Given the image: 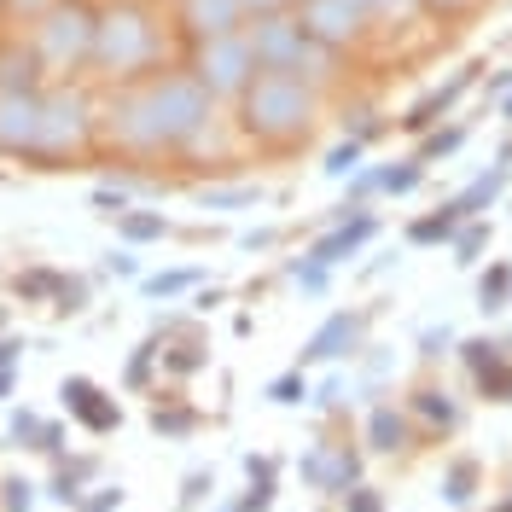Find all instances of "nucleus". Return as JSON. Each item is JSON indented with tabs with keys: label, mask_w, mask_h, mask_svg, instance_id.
I'll return each instance as SVG.
<instances>
[{
	"label": "nucleus",
	"mask_w": 512,
	"mask_h": 512,
	"mask_svg": "<svg viewBox=\"0 0 512 512\" xmlns=\"http://www.w3.org/2000/svg\"><path fill=\"white\" fill-rule=\"evenodd\" d=\"M204 128H210V94L192 70L158 76L146 88H123L111 99V140L123 152H140V158L192 146Z\"/></svg>",
	"instance_id": "f257e3e1"
},
{
	"label": "nucleus",
	"mask_w": 512,
	"mask_h": 512,
	"mask_svg": "<svg viewBox=\"0 0 512 512\" xmlns=\"http://www.w3.org/2000/svg\"><path fill=\"white\" fill-rule=\"evenodd\" d=\"M315 105V82H303L291 70H256L239 94V128L251 140L286 146V140H303L315 128Z\"/></svg>",
	"instance_id": "f03ea898"
},
{
	"label": "nucleus",
	"mask_w": 512,
	"mask_h": 512,
	"mask_svg": "<svg viewBox=\"0 0 512 512\" xmlns=\"http://www.w3.org/2000/svg\"><path fill=\"white\" fill-rule=\"evenodd\" d=\"M152 59H158V24L146 18V6L117 0V6H105L94 18V53H88V64L105 82H134Z\"/></svg>",
	"instance_id": "7ed1b4c3"
},
{
	"label": "nucleus",
	"mask_w": 512,
	"mask_h": 512,
	"mask_svg": "<svg viewBox=\"0 0 512 512\" xmlns=\"http://www.w3.org/2000/svg\"><path fill=\"white\" fill-rule=\"evenodd\" d=\"M94 18L82 0H53L41 18H35V59L47 76H64V70H82L88 53H94Z\"/></svg>",
	"instance_id": "20e7f679"
},
{
	"label": "nucleus",
	"mask_w": 512,
	"mask_h": 512,
	"mask_svg": "<svg viewBox=\"0 0 512 512\" xmlns=\"http://www.w3.org/2000/svg\"><path fill=\"white\" fill-rule=\"evenodd\" d=\"M245 41H251V53H256V70H291V76H303V82L326 76V53H332V47L309 41L303 24L286 18V12H262L251 30H245Z\"/></svg>",
	"instance_id": "39448f33"
},
{
	"label": "nucleus",
	"mask_w": 512,
	"mask_h": 512,
	"mask_svg": "<svg viewBox=\"0 0 512 512\" xmlns=\"http://www.w3.org/2000/svg\"><path fill=\"white\" fill-rule=\"evenodd\" d=\"M94 134V111L76 88L41 94V123H35V158H76Z\"/></svg>",
	"instance_id": "423d86ee"
},
{
	"label": "nucleus",
	"mask_w": 512,
	"mask_h": 512,
	"mask_svg": "<svg viewBox=\"0 0 512 512\" xmlns=\"http://www.w3.org/2000/svg\"><path fill=\"white\" fill-rule=\"evenodd\" d=\"M192 76L204 82V94H210V99H227V94L239 99V94H245V82L256 76V53H251V41H245V30L210 35V41L198 47Z\"/></svg>",
	"instance_id": "0eeeda50"
},
{
	"label": "nucleus",
	"mask_w": 512,
	"mask_h": 512,
	"mask_svg": "<svg viewBox=\"0 0 512 512\" xmlns=\"http://www.w3.org/2000/svg\"><path fill=\"white\" fill-rule=\"evenodd\" d=\"M35 123H41V94L35 88H0V152L35 158Z\"/></svg>",
	"instance_id": "6e6552de"
},
{
	"label": "nucleus",
	"mask_w": 512,
	"mask_h": 512,
	"mask_svg": "<svg viewBox=\"0 0 512 512\" xmlns=\"http://www.w3.org/2000/svg\"><path fill=\"white\" fill-rule=\"evenodd\" d=\"M303 35L309 41H320V47H350L355 35H361V12H355L350 0H303Z\"/></svg>",
	"instance_id": "1a4fd4ad"
},
{
	"label": "nucleus",
	"mask_w": 512,
	"mask_h": 512,
	"mask_svg": "<svg viewBox=\"0 0 512 512\" xmlns=\"http://www.w3.org/2000/svg\"><path fill=\"white\" fill-rule=\"evenodd\" d=\"M64 396V414L76 419V425H88L94 437H105V431H117L123 425V408H117V396H105L94 379H64L59 384Z\"/></svg>",
	"instance_id": "9d476101"
},
{
	"label": "nucleus",
	"mask_w": 512,
	"mask_h": 512,
	"mask_svg": "<svg viewBox=\"0 0 512 512\" xmlns=\"http://www.w3.org/2000/svg\"><path fill=\"white\" fill-rule=\"evenodd\" d=\"M303 483L309 489H320V495H344V489H355L361 483V460H355L350 448H332V443H320L303 454Z\"/></svg>",
	"instance_id": "9b49d317"
},
{
	"label": "nucleus",
	"mask_w": 512,
	"mask_h": 512,
	"mask_svg": "<svg viewBox=\"0 0 512 512\" xmlns=\"http://www.w3.org/2000/svg\"><path fill=\"white\" fill-rule=\"evenodd\" d=\"M373 233H379V216H373V210H355V216H350V210H338V227H332L326 239H315V245H309V262H320V268H338V262H344V256H355L367 239H373Z\"/></svg>",
	"instance_id": "f8f14e48"
},
{
	"label": "nucleus",
	"mask_w": 512,
	"mask_h": 512,
	"mask_svg": "<svg viewBox=\"0 0 512 512\" xmlns=\"http://www.w3.org/2000/svg\"><path fill=\"white\" fill-rule=\"evenodd\" d=\"M472 82H478V64H466V70H454V76H448L443 88H431V94L419 99V105H408V117H402V128H408V134H425V128H437V123L448 117V111L460 105V94H466Z\"/></svg>",
	"instance_id": "ddd939ff"
},
{
	"label": "nucleus",
	"mask_w": 512,
	"mask_h": 512,
	"mask_svg": "<svg viewBox=\"0 0 512 512\" xmlns=\"http://www.w3.org/2000/svg\"><path fill=\"white\" fill-rule=\"evenodd\" d=\"M181 24H187L198 41L233 35V30H245V0H181Z\"/></svg>",
	"instance_id": "4468645a"
},
{
	"label": "nucleus",
	"mask_w": 512,
	"mask_h": 512,
	"mask_svg": "<svg viewBox=\"0 0 512 512\" xmlns=\"http://www.w3.org/2000/svg\"><path fill=\"white\" fill-rule=\"evenodd\" d=\"M355 344H361V315H332L315 338L303 344V361H344V355H355ZM303 361H297V367H303Z\"/></svg>",
	"instance_id": "2eb2a0df"
},
{
	"label": "nucleus",
	"mask_w": 512,
	"mask_h": 512,
	"mask_svg": "<svg viewBox=\"0 0 512 512\" xmlns=\"http://www.w3.org/2000/svg\"><path fill=\"white\" fill-rule=\"evenodd\" d=\"M507 175H512V146H507V152H501V163H495L489 175H478L472 187H466V192H460V198H454V210H460V216L472 222L478 210H489V204L501 198V187H507Z\"/></svg>",
	"instance_id": "dca6fc26"
},
{
	"label": "nucleus",
	"mask_w": 512,
	"mask_h": 512,
	"mask_svg": "<svg viewBox=\"0 0 512 512\" xmlns=\"http://www.w3.org/2000/svg\"><path fill=\"white\" fill-rule=\"evenodd\" d=\"M460 222H466V216H460V210H454V198H448L443 210H431V216H419V222L408 227V245H448Z\"/></svg>",
	"instance_id": "f3484780"
},
{
	"label": "nucleus",
	"mask_w": 512,
	"mask_h": 512,
	"mask_svg": "<svg viewBox=\"0 0 512 512\" xmlns=\"http://www.w3.org/2000/svg\"><path fill=\"white\" fill-rule=\"evenodd\" d=\"M367 443L379 448V454L408 448V419L396 414V408H373V414H367Z\"/></svg>",
	"instance_id": "a211bd4d"
},
{
	"label": "nucleus",
	"mask_w": 512,
	"mask_h": 512,
	"mask_svg": "<svg viewBox=\"0 0 512 512\" xmlns=\"http://www.w3.org/2000/svg\"><path fill=\"white\" fill-rule=\"evenodd\" d=\"M117 233H123L128 245H152V239L169 233V216H163V210H123V216H117Z\"/></svg>",
	"instance_id": "6ab92c4d"
},
{
	"label": "nucleus",
	"mask_w": 512,
	"mask_h": 512,
	"mask_svg": "<svg viewBox=\"0 0 512 512\" xmlns=\"http://www.w3.org/2000/svg\"><path fill=\"white\" fill-rule=\"evenodd\" d=\"M35 76H41V59L24 53V47H6L0 53V88H35Z\"/></svg>",
	"instance_id": "aec40b11"
},
{
	"label": "nucleus",
	"mask_w": 512,
	"mask_h": 512,
	"mask_svg": "<svg viewBox=\"0 0 512 512\" xmlns=\"http://www.w3.org/2000/svg\"><path fill=\"white\" fill-rule=\"evenodd\" d=\"M94 472H99L94 460H76V466H59V478H53V489H47V495H53L59 507H76V501H82V483L94 478Z\"/></svg>",
	"instance_id": "412c9836"
},
{
	"label": "nucleus",
	"mask_w": 512,
	"mask_h": 512,
	"mask_svg": "<svg viewBox=\"0 0 512 512\" xmlns=\"http://www.w3.org/2000/svg\"><path fill=\"white\" fill-rule=\"evenodd\" d=\"M198 280H204L198 268H169V274H146V280H140V291H146V297H163V303H169V297L192 291Z\"/></svg>",
	"instance_id": "4be33fe9"
},
{
	"label": "nucleus",
	"mask_w": 512,
	"mask_h": 512,
	"mask_svg": "<svg viewBox=\"0 0 512 512\" xmlns=\"http://www.w3.org/2000/svg\"><path fill=\"white\" fill-rule=\"evenodd\" d=\"M472 489H478V460H454L443 478V501L448 507H466L472 501Z\"/></svg>",
	"instance_id": "5701e85b"
},
{
	"label": "nucleus",
	"mask_w": 512,
	"mask_h": 512,
	"mask_svg": "<svg viewBox=\"0 0 512 512\" xmlns=\"http://www.w3.org/2000/svg\"><path fill=\"white\" fill-rule=\"evenodd\" d=\"M448 245H454V262H460V268H472V262L483 256V245H489V227L483 222H460Z\"/></svg>",
	"instance_id": "b1692460"
},
{
	"label": "nucleus",
	"mask_w": 512,
	"mask_h": 512,
	"mask_svg": "<svg viewBox=\"0 0 512 512\" xmlns=\"http://www.w3.org/2000/svg\"><path fill=\"white\" fill-rule=\"evenodd\" d=\"M198 204L204 210H245V204H262V187H204Z\"/></svg>",
	"instance_id": "393cba45"
},
{
	"label": "nucleus",
	"mask_w": 512,
	"mask_h": 512,
	"mask_svg": "<svg viewBox=\"0 0 512 512\" xmlns=\"http://www.w3.org/2000/svg\"><path fill=\"white\" fill-rule=\"evenodd\" d=\"M472 379H478V390L489 396V402H512V361H507V355H501V361H489V367H478Z\"/></svg>",
	"instance_id": "a878e982"
},
{
	"label": "nucleus",
	"mask_w": 512,
	"mask_h": 512,
	"mask_svg": "<svg viewBox=\"0 0 512 512\" xmlns=\"http://www.w3.org/2000/svg\"><path fill=\"white\" fill-rule=\"evenodd\" d=\"M361 158H367V140H344V146H332V152H326V163H320V169H326L332 181H344V175H355V169H361Z\"/></svg>",
	"instance_id": "bb28decb"
},
{
	"label": "nucleus",
	"mask_w": 512,
	"mask_h": 512,
	"mask_svg": "<svg viewBox=\"0 0 512 512\" xmlns=\"http://www.w3.org/2000/svg\"><path fill=\"white\" fill-rule=\"evenodd\" d=\"M507 297H512V268L507 262H495V268L483 274V286H478V303L483 309H507Z\"/></svg>",
	"instance_id": "cd10ccee"
},
{
	"label": "nucleus",
	"mask_w": 512,
	"mask_h": 512,
	"mask_svg": "<svg viewBox=\"0 0 512 512\" xmlns=\"http://www.w3.org/2000/svg\"><path fill=\"white\" fill-rule=\"evenodd\" d=\"M268 402H280V408L309 402V379H303V367H291V373H280V379L268 384Z\"/></svg>",
	"instance_id": "c85d7f7f"
},
{
	"label": "nucleus",
	"mask_w": 512,
	"mask_h": 512,
	"mask_svg": "<svg viewBox=\"0 0 512 512\" xmlns=\"http://www.w3.org/2000/svg\"><path fill=\"white\" fill-rule=\"evenodd\" d=\"M425 181V163H396V169H379V192H414Z\"/></svg>",
	"instance_id": "c756f323"
},
{
	"label": "nucleus",
	"mask_w": 512,
	"mask_h": 512,
	"mask_svg": "<svg viewBox=\"0 0 512 512\" xmlns=\"http://www.w3.org/2000/svg\"><path fill=\"white\" fill-rule=\"evenodd\" d=\"M192 425H198L192 408H158V414H152V431H158V437H192Z\"/></svg>",
	"instance_id": "7c9ffc66"
},
{
	"label": "nucleus",
	"mask_w": 512,
	"mask_h": 512,
	"mask_svg": "<svg viewBox=\"0 0 512 512\" xmlns=\"http://www.w3.org/2000/svg\"><path fill=\"white\" fill-rule=\"evenodd\" d=\"M414 414H425L431 425H454V402L443 390H414Z\"/></svg>",
	"instance_id": "2f4dec72"
},
{
	"label": "nucleus",
	"mask_w": 512,
	"mask_h": 512,
	"mask_svg": "<svg viewBox=\"0 0 512 512\" xmlns=\"http://www.w3.org/2000/svg\"><path fill=\"white\" fill-rule=\"evenodd\" d=\"M460 140H466V128H437V134H425V146H419V163H431V158H448V152H460Z\"/></svg>",
	"instance_id": "473e14b6"
},
{
	"label": "nucleus",
	"mask_w": 512,
	"mask_h": 512,
	"mask_svg": "<svg viewBox=\"0 0 512 512\" xmlns=\"http://www.w3.org/2000/svg\"><path fill=\"white\" fill-rule=\"evenodd\" d=\"M379 192V169H355L350 175V198L338 204V210H367V198Z\"/></svg>",
	"instance_id": "72a5a7b5"
},
{
	"label": "nucleus",
	"mask_w": 512,
	"mask_h": 512,
	"mask_svg": "<svg viewBox=\"0 0 512 512\" xmlns=\"http://www.w3.org/2000/svg\"><path fill=\"white\" fill-rule=\"evenodd\" d=\"M0 507L6 512H30L35 507V483L30 478H6L0 483Z\"/></svg>",
	"instance_id": "f704fd0d"
},
{
	"label": "nucleus",
	"mask_w": 512,
	"mask_h": 512,
	"mask_svg": "<svg viewBox=\"0 0 512 512\" xmlns=\"http://www.w3.org/2000/svg\"><path fill=\"white\" fill-rule=\"evenodd\" d=\"M152 361H158V344H140V350L128 355V373H123L128 390H140V384L152 379Z\"/></svg>",
	"instance_id": "c9c22d12"
},
{
	"label": "nucleus",
	"mask_w": 512,
	"mask_h": 512,
	"mask_svg": "<svg viewBox=\"0 0 512 512\" xmlns=\"http://www.w3.org/2000/svg\"><path fill=\"white\" fill-rule=\"evenodd\" d=\"M59 280H64V274L35 268V274H24V280H18V297H24V303H35V297H53V291H59Z\"/></svg>",
	"instance_id": "e433bc0d"
},
{
	"label": "nucleus",
	"mask_w": 512,
	"mask_h": 512,
	"mask_svg": "<svg viewBox=\"0 0 512 512\" xmlns=\"http://www.w3.org/2000/svg\"><path fill=\"white\" fill-rule=\"evenodd\" d=\"M158 355H163V350H158ZM163 361H169V373H198V367L210 361V350H204V344H181V350H169Z\"/></svg>",
	"instance_id": "4c0bfd02"
},
{
	"label": "nucleus",
	"mask_w": 512,
	"mask_h": 512,
	"mask_svg": "<svg viewBox=\"0 0 512 512\" xmlns=\"http://www.w3.org/2000/svg\"><path fill=\"white\" fill-rule=\"evenodd\" d=\"M41 425H47L41 414H30V408H18V414H12V437H18L24 448H41Z\"/></svg>",
	"instance_id": "58836bf2"
},
{
	"label": "nucleus",
	"mask_w": 512,
	"mask_h": 512,
	"mask_svg": "<svg viewBox=\"0 0 512 512\" xmlns=\"http://www.w3.org/2000/svg\"><path fill=\"white\" fill-rule=\"evenodd\" d=\"M53 297H59L64 315H82V309H88V280H59V291H53Z\"/></svg>",
	"instance_id": "ea45409f"
},
{
	"label": "nucleus",
	"mask_w": 512,
	"mask_h": 512,
	"mask_svg": "<svg viewBox=\"0 0 512 512\" xmlns=\"http://www.w3.org/2000/svg\"><path fill=\"white\" fill-rule=\"evenodd\" d=\"M210 489H216V472H204V466H198V472H187V483H181V501H187V507H198Z\"/></svg>",
	"instance_id": "a19ab883"
},
{
	"label": "nucleus",
	"mask_w": 512,
	"mask_h": 512,
	"mask_svg": "<svg viewBox=\"0 0 512 512\" xmlns=\"http://www.w3.org/2000/svg\"><path fill=\"white\" fill-rule=\"evenodd\" d=\"M291 274H297V286L303 291H326V268H320V262H309V256H303V262H291Z\"/></svg>",
	"instance_id": "79ce46f5"
},
{
	"label": "nucleus",
	"mask_w": 512,
	"mask_h": 512,
	"mask_svg": "<svg viewBox=\"0 0 512 512\" xmlns=\"http://www.w3.org/2000/svg\"><path fill=\"white\" fill-rule=\"evenodd\" d=\"M82 512H117L123 507V489H99V495H88V501H76Z\"/></svg>",
	"instance_id": "37998d69"
},
{
	"label": "nucleus",
	"mask_w": 512,
	"mask_h": 512,
	"mask_svg": "<svg viewBox=\"0 0 512 512\" xmlns=\"http://www.w3.org/2000/svg\"><path fill=\"white\" fill-rule=\"evenodd\" d=\"M94 204L105 210V216H123V210H128V192H123V187H99Z\"/></svg>",
	"instance_id": "c03bdc74"
},
{
	"label": "nucleus",
	"mask_w": 512,
	"mask_h": 512,
	"mask_svg": "<svg viewBox=\"0 0 512 512\" xmlns=\"http://www.w3.org/2000/svg\"><path fill=\"white\" fill-rule=\"evenodd\" d=\"M344 501H350V512H384V501L373 495V489H361V483H355V489H344Z\"/></svg>",
	"instance_id": "a18cd8bd"
},
{
	"label": "nucleus",
	"mask_w": 512,
	"mask_h": 512,
	"mask_svg": "<svg viewBox=\"0 0 512 512\" xmlns=\"http://www.w3.org/2000/svg\"><path fill=\"white\" fill-rule=\"evenodd\" d=\"M448 344H454V332H448V326H443V332H437V326H431V332H419V355H443Z\"/></svg>",
	"instance_id": "49530a36"
},
{
	"label": "nucleus",
	"mask_w": 512,
	"mask_h": 512,
	"mask_svg": "<svg viewBox=\"0 0 512 512\" xmlns=\"http://www.w3.org/2000/svg\"><path fill=\"white\" fill-rule=\"evenodd\" d=\"M105 262H111V274H117V280H140V262H134V251H111Z\"/></svg>",
	"instance_id": "de8ad7c7"
},
{
	"label": "nucleus",
	"mask_w": 512,
	"mask_h": 512,
	"mask_svg": "<svg viewBox=\"0 0 512 512\" xmlns=\"http://www.w3.org/2000/svg\"><path fill=\"white\" fill-rule=\"evenodd\" d=\"M41 448H47V454H64V425H59V419H47V425H41Z\"/></svg>",
	"instance_id": "09e8293b"
},
{
	"label": "nucleus",
	"mask_w": 512,
	"mask_h": 512,
	"mask_svg": "<svg viewBox=\"0 0 512 512\" xmlns=\"http://www.w3.org/2000/svg\"><path fill=\"white\" fill-rule=\"evenodd\" d=\"M6 6H12V12H18V18H41V12H47V6H53V0H6Z\"/></svg>",
	"instance_id": "8fccbe9b"
},
{
	"label": "nucleus",
	"mask_w": 512,
	"mask_h": 512,
	"mask_svg": "<svg viewBox=\"0 0 512 512\" xmlns=\"http://www.w3.org/2000/svg\"><path fill=\"white\" fill-rule=\"evenodd\" d=\"M274 239H280V233H274V227H262V233H245V239H239V245H245V251H268V245H274Z\"/></svg>",
	"instance_id": "3c124183"
},
{
	"label": "nucleus",
	"mask_w": 512,
	"mask_h": 512,
	"mask_svg": "<svg viewBox=\"0 0 512 512\" xmlns=\"http://www.w3.org/2000/svg\"><path fill=\"white\" fill-rule=\"evenodd\" d=\"M280 6H286V0H245V18H251V12L256 18H262V12H280Z\"/></svg>",
	"instance_id": "603ef678"
},
{
	"label": "nucleus",
	"mask_w": 512,
	"mask_h": 512,
	"mask_svg": "<svg viewBox=\"0 0 512 512\" xmlns=\"http://www.w3.org/2000/svg\"><path fill=\"white\" fill-rule=\"evenodd\" d=\"M18 350H24L18 338H0V367H12V361H18Z\"/></svg>",
	"instance_id": "864d4df0"
},
{
	"label": "nucleus",
	"mask_w": 512,
	"mask_h": 512,
	"mask_svg": "<svg viewBox=\"0 0 512 512\" xmlns=\"http://www.w3.org/2000/svg\"><path fill=\"white\" fill-rule=\"evenodd\" d=\"M216 512H268V507H262V501H251V495H245V501H227V507H216Z\"/></svg>",
	"instance_id": "5fc2aeb1"
},
{
	"label": "nucleus",
	"mask_w": 512,
	"mask_h": 512,
	"mask_svg": "<svg viewBox=\"0 0 512 512\" xmlns=\"http://www.w3.org/2000/svg\"><path fill=\"white\" fill-rule=\"evenodd\" d=\"M431 6H437V12H472L478 0H431Z\"/></svg>",
	"instance_id": "6e6d98bb"
},
{
	"label": "nucleus",
	"mask_w": 512,
	"mask_h": 512,
	"mask_svg": "<svg viewBox=\"0 0 512 512\" xmlns=\"http://www.w3.org/2000/svg\"><path fill=\"white\" fill-rule=\"evenodd\" d=\"M355 12H361V18H373V12H379V0H350Z\"/></svg>",
	"instance_id": "4d7b16f0"
},
{
	"label": "nucleus",
	"mask_w": 512,
	"mask_h": 512,
	"mask_svg": "<svg viewBox=\"0 0 512 512\" xmlns=\"http://www.w3.org/2000/svg\"><path fill=\"white\" fill-rule=\"evenodd\" d=\"M12 396V367H0V402Z\"/></svg>",
	"instance_id": "13d9d810"
},
{
	"label": "nucleus",
	"mask_w": 512,
	"mask_h": 512,
	"mask_svg": "<svg viewBox=\"0 0 512 512\" xmlns=\"http://www.w3.org/2000/svg\"><path fill=\"white\" fill-rule=\"evenodd\" d=\"M501 117H507V123H512V94H507V105H501Z\"/></svg>",
	"instance_id": "bf43d9fd"
},
{
	"label": "nucleus",
	"mask_w": 512,
	"mask_h": 512,
	"mask_svg": "<svg viewBox=\"0 0 512 512\" xmlns=\"http://www.w3.org/2000/svg\"><path fill=\"white\" fill-rule=\"evenodd\" d=\"M501 512H512V495H507V501H501Z\"/></svg>",
	"instance_id": "052dcab7"
},
{
	"label": "nucleus",
	"mask_w": 512,
	"mask_h": 512,
	"mask_svg": "<svg viewBox=\"0 0 512 512\" xmlns=\"http://www.w3.org/2000/svg\"><path fill=\"white\" fill-rule=\"evenodd\" d=\"M0 6H6V0H0Z\"/></svg>",
	"instance_id": "680f3d73"
},
{
	"label": "nucleus",
	"mask_w": 512,
	"mask_h": 512,
	"mask_svg": "<svg viewBox=\"0 0 512 512\" xmlns=\"http://www.w3.org/2000/svg\"><path fill=\"white\" fill-rule=\"evenodd\" d=\"M507 303H512V297H507Z\"/></svg>",
	"instance_id": "e2e57ef3"
}]
</instances>
